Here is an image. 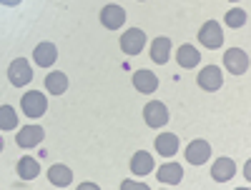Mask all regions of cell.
Listing matches in <instances>:
<instances>
[{
	"label": "cell",
	"mask_w": 251,
	"mask_h": 190,
	"mask_svg": "<svg viewBox=\"0 0 251 190\" xmlns=\"http://www.w3.org/2000/svg\"><path fill=\"white\" fill-rule=\"evenodd\" d=\"M20 108H23V113L28 118H40L48 110V100H46V95L40 90H28L23 95V100H20Z\"/></svg>",
	"instance_id": "6da1fadb"
},
{
	"label": "cell",
	"mask_w": 251,
	"mask_h": 190,
	"mask_svg": "<svg viewBox=\"0 0 251 190\" xmlns=\"http://www.w3.org/2000/svg\"><path fill=\"white\" fill-rule=\"evenodd\" d=\"M199 40H201V45H206V48H221V43H224V30H221V23L219 20H206V23L201 25V30H199Z\"/></svg>",
	"instance_id": "7a4b0ae2"
},
{
	"label": "cell",
	"mask_w": 251,
	"mask_h": 190,
	"mask_svg": "<svg viewBox=\"0 0 251 190\" xmlns=\"http://www.w3.org/2000/svg\"><path fill=\"white\" fill-rule=\"evenodd\" d=\"M146 45V33L141 28H128L121 35V50L126 55H138Z\"/></svg>",
	"instance_id": "3957f363"
},
{
	"label": "cell",
	"mask_w": 251,
	"mask_h": 190,
	"mask_svg": "<svg viewBox=\"0 0 251 190\" xmlns=\"http://www.w3.org/2000/svg\"><path fill=\"white\" fill-rule=\"evenodd\" d=\"M143 120H146V125H151V128H161V125L169 123V108H166L163 103H158V100L146 103Z\"/></svg>",
	"instance_id": "277c9868"
},
{
	"label": "cell",
	"mask_w": 251,
	"mask_h": 190,
	"mask_svg": "<svg viewBox=\"0 0 251 190\" xmlns=\"http://www.w3.org/2000/svg\"><path fill=\"white\" fill-rule=\"evenodd\" d=\"M224 65L228 73H234V75H244L249 70V55L241 50V48H228L224 53Z\"/></svg>",
	"instance_id": "5b68a950"
},
{
	"label": "cell",
	"mask_w": 251,
	"mask_h": 190,
	"mask_svg": "<svg viewBox=\"0 0 251 190\" xmlns=\"http://www.w3.org/2000/svg\"><path fill=\"white\" fill-rule=\"evenodd\" d=\"M8 80L13 83V85H28V83L33 80V70L28 65V60L25 58H18L10 63V68H8Z\"/></svg>",
	"instance_id": "8992f818"
},
{
	"label": "cell",
	"mask_w": 251,
	"mask_h": 190,
	"mask_svg": "<svg viewBox=\"0 0 251 190\" xmlns=\"http://www.w3.org/2000/svg\"><path fill=\"white\" fill-rule=\"evenodd\" d=\"M199 85L203 88V90H208V93H216L221 85H224V75H221V68H216V65H206V68H201V73H199Z\"/></svg>",
	"instance_id": "52a82bcc"
},
{
	"label": "cell",
	"mask_w": 251,
	"mask_h": 190,
	"mask_svg": "<svg viewBox=\"0 0 251 190\" xmlns=\"http://www.w3.org/2000/svg\"><path fill=\"white\" fill-rule=\"evenodd\" d=\"M208 158H211V145H208L206 140H191L186 148V160L191 165H203Z\"/></svg>",
	"instance_id": "ba28073f"
},
{
	"label": "cell",
	"mask_w": 251,
	"mask_h": 190,
	"mask_svg": "<svg viewBox=\"0 0 251 190\" xmlns=\"http://www.w3.org/2000/svg\"><path fill=\"white\" fill-rule=\"evenodd\" d=\"M126 23V10L121 5H106L100 10V25L103 28H108V30H118L121 25Z\"/></svg>",
	"instance_id": "9c48e42d"
},
{
	"label": "cell",
	"mask_w": 251,
	"mask_h": 190,
	"mask_svg": "<svg viewBox=\"0 0 251 190\" xmlns=\"http://www.w3.org/2000/svg\"><path fill=\"white\" fill-rule=\"evenodd\" d=\"M43 138H46V133L40 125H25V128H20V133L15 135V143L20 148H35Z\"/></svg>",
	"instance_id": "30bf717a"
},
{
	"label": "cell",
	"mask_w": 251,
	"mask_h": 190,
	"mask_svg": "<svg viewBox=\"0 0 251 190\" xmlns=\"http://www.w3.org/2000/svg\"><path fill=\"white\" fill-rule=\"evenodd\" d=\"M133 85H136L138 93L149 95V93H156L158 78H156V73H151V70H136V73H133Z\"/></svg>",
	"instance_id": "8fae6325"
},
{
	"label": "cell",
	"mask_w": 251,
	"mask_h": 190,
	"mask_svg": "<svg viewBox=\"0 0 251 190\" xmlns=\"http://www.w3.org/2000/svg\"><path fill=\"white\" fill-rule=\"evenodd\" d=\"M236 175V163L231 158H219L211 168V178L216 183H226V180H231Z\"/></svg>",
	"instance_id": "7c38bea8"
},
{
	"label": "cell",
	"mask_w": 251,
	"mask_h": 190,
	"mask_svg": "<svg viewBox=\"0 0 251 190\" xmlns=\"http://www.w3.org/2000/svg\"><path fill=\"white\" fill-rule=\"evenodd\" d=\"M55 58H58V48L53 43H40L33 50V60L38 63L40 68H50L53 63H55Z\"/></svg>",
	"instance_id": "4fadbf2b"
},
{
	"label": "cell",
	"mask_w": 251,
	"mask_h": 190,
	"mask_svg": "<svg viewBox=\"0 0 251 190\" xmlns=\"http://www.w3.org/2000/svg\"><path fill=\"white\" fill-rule=\"evenodd\" d=\"M158 180L161 183H169V185H178L181 180H183V168L178 165V163H163L161 168H158Z\"/></svg>",
	"instance_id": "5bb4252c"
},
{
	"label": "cell",
	"mask_w": 251,
	"mask_h": 190,
	"mask_svg": "<svg viewBox=\"0 0 251 190\" xmlns=\"http://www.w3.org/2000/svg\"><path fill=\"white\" fill-rule=\"evenodd\" d=\"M48 180L55 185V188H68L71 180H73V173L68 165H50L48 168Z\"/></svg>",
	"instance_id": "9a60e30c"
},
{
	"label": "cell",
	"mask_w": 251,
	"mask_h": 190,
	"mask_svg": "<svg viewBox=\"0 0 251 190\" xmlns=\"http://www.w3.org/2000/svg\"><path fill=\"white\" fill-rule=\"evenodd\" d=\"M156 150L163 155V158H171L178 153V138L174 133H161L156 138Z\"/></svg>",
	"instance_id": "2e32d148"
},
{
	"label": "cell",
	"mask_w": 251,
	"mask_h": 190,
	"mask_svg": "<svg viewBox=\"0 0 251 190\" xmlns=\"http://www.w3.org/2000/svg\"><path fill=\"white\" fill-rule=\"evenodd\" d=\"M169 55H171V40L158 35V38L153 40V45H151V60L158 63V65H163V63L169 60Z\"/></svg>",
	"instance_id": "e0dca14e"
},
{
	"label": "cell",
	"mask_w": 251,
	"mask_h": 190,
	"mask_svg": "<svg viewBox=\"0 0 251 190\" xmlns=\"http://www.w3.org/2000/svg\"><path fill=\"white\" fill-rule=\"evenodd\" d=\"M131 170L136 175H149L153 170V158L151 153H146V150H138L133 158H131Z\"/></svg>",
	"instance_id": "ac0fdd59"
},
{
	"label": "cell",
	"mask_w": 251,
	"mask_h": 190,
	"mask_svg": "<svg viewBox=\"0 0 251 190\" xmlns=\"http://www.w3.org/2000/svg\"><path fill=\"white\" fill-rule=\"evenodd\" d=\"M18 175L20 180H33L40 175V163L35 158H20L18 160Z\"/></svg>",
	"instance_id": "d6986e66"
},
{
	"label": "cell",
	"mask_w": 251,
	"mask_h": 190,
	"mask_svg": "<svg viewBox=\"0 0 251 190\" xmlns=\"http://www.w3.org/2000/svg\"><path fill=\"white\" fill-rule=\"evenodd\" d=\"M176 60H178L181 68H196L199 60H201V55H199V50H196L194 45H181L178 53H176Z\"/></svg>",
	"instance_id": "ffe728a7"
},
{
	"label": "cell",
	"mask_w": 251,
	"mask_h": 190,
	"mask_svg": "<svg viewBox=\"0 0 251 190\" xmlns=\"http://www.w3.org/2000/svg\"><path fill=\"white\" fill-rule=\"evenodd\" d=\"M66 88H68V78L63 75V73H50L46 78V90L50 95H63V93H66Z\"/></svg>",
	"instance_id": "44dd1931"
},
{
	"label": "cell",
	"mask_w": 251,
	"mask_h": 190,
	"mask_svg": "<svg viewBox=\"0 0 251 190\" xmlns=\"http://www.w3.org/2000/svg\"><path fill=\"white\" fill-rule=\"evenodd\" d=\"M18 128V115L10 105H0V130H15Z\"/></svg>",
	"instance_id": "7402d4cb"
},
{
	"label": "cell",
	"mask_w": 251,
	"mask_h": 190,
	"mask_svg": "<svg viewBox=\"0 0 251 190\" xmlns=\"http://www.w3.org/2000/svg\"><path fill=\"white\" fill-rule=\"evenodd\" d=\"M224 20H226L228 28H241V25H246V13L241 8H234V10H228L224 15Z\"/></svg>",
	"instance_id": "603a6c76"
},
{
	"label": "cell",
	"mask_w": 251,
	"mask_h": 190,
	"mask_svg": "<svg viewBox=\"0 0 251 190\" xmlns=\"http://www.w3.org/2000/svg\"><path fill=\"white\" fill-rule=\"evenodd\" d=\"M121 190H149V185L146 183H133V180H123Z\"/></svg>",
	"instance_id": "cb8c5ba5"
},
{
	"label": "cell",
	"mask_w": 251,
	"mask_h": 190,
	"mask_svg": "<svg viewBox=\"0 0 251 190\" xmlns=\"http://www.w3.org/2000/svg\"><path fill=\"white\" fill-rule=\"evenodd\" d=\"M3 5H8V8H13V5H20V0H0Z\"/></svg>",
	"instance_id": "d4e9b609"
},
{
	"label": "cell",
	"mask_w": 251,
	"mask_h": 190,
	"mask_svg": "<svg viewBox=\"0 0 251 190\" xmlns=\"http://www.w3.org/2000/svg\"><path fill=\"white\" fill-rule=\"evenodd\" d=\"M0 153H3V138H0Z\"/></svg>",
	"instance_id": "484cf974"
},
{
	"label": "cell",
	"mask_w": 251,
	"mask_h": 190,
	"mask_svg": "<svg viewBox=\"0 0 251 190\" xmlns=\"http://www.w3.org/2000/svg\"><path fill=\"white\" fill-rule=\"evenodd\" d=\"M231 3H236V0H231Z\"/></svg>",
	"instance_id": "4316f807"
},
{
	"label": "cell",
	"mask_w": 251,
	"mask_h": 190,
	"mask_svg": "<svg viewBox=\"0 0 251 190\" xmlns=\"http://www.w3.org/2000/svg\"><path fill=\"white\" fill-rule=\"evenodd\" d=\"M138 3H141V0H138Z\"/></svg>",
	"instance_id": "83f0119b"
}]
</instances>
